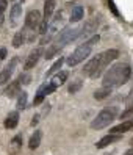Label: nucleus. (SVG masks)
<instances>
[{
    "mask_svg": "<svg viewBox=\"0 0 133 155\" xmlns=\"http://www.w3.org/2000/svg\"><path fill=\"white\" fill-rule=\"evenodd\" d=\"M131 75V68L125 63H118V64L110 66V69L105 72L103 75V86L106 88H119L122 85H125L128 78Z\"/></svg>",
    "mask_w": 133,
    "mask_h": 155,
    "instance_id": "f257e3e1",
    "label": "nucleus"
},
{
    "mask_svg": "<svg viewBox=\"0 0 133 155\" xmlns=\"http://www.w3.org/2000/svg\"><path fill=\"white\" fill-rule=\"evenodd\" d=\"M118 116V107H106L97 114L92 122H91V129L94 130H102L105 127H108Z\"/></svg>",
    "mask_w": 133,
    "mask_h": 155,
    "instance_id": "f03ea898",
    "label": "nucleus"
},
{
    "mask_svg": "<svg viewBox=\"0 0 133 155\" xmlns=\"http://www.w3.org/2000/svg\"><path fill=\"white\" fill-rule=\"evenodd\" d=\"M91 50H92V47H91V45L88 44V42L80 44L78 47H77V49H75V50L66 58V63H67L70 68H74V66L80 64V63H83L88 57H89Z\"/></svg>",
    "mask_w": 133,
    "mask_h": 155,
    "instance_id": "7ed1b4c3",
    "label": "nucleus"
},
{
    "mask_svg": "<svg viewBox=\"0 0 133 155\" xmlns=\"http://www.w3.org/2000/svg\"><path fill=\"white\" fill-rule=\"evenodd\" d=\"M78 36H82V28H70V27H64L63 31L58 35V38L55 39L53 44H55L57 47L61 50L64 45H67L69 42H72L74 39H77Z\"/></svg>",
    "mask_w": 133,
    "mask_h": 155,
    "instance_id": "20e7f679",
    "label": "nucleus"
},
{
    "mask_svg": "<svg viewBox=\"0 0 133 155\" xmlns=\"http://www.w3.org/2000/svg\"><path fill=\"white\" fill-rule=\"evenodd\" d=\"M119 57V50L118 49H108V50H105L102 53V58H100V64H99V69L96 71V74L91 77V78H99L102 74H103V71L108 68L111 63L114 61Z\"/></svg>",
    "mask_w": 133,
    "mask_h": 155,
    "instance_id": "39448f33",
    "label": "nucleus"
},
{
    "mask_svg": "<svg viewBox=\"0 0 133 155\" xmlns=\"http://www.w3.org/2000/svg\"><path fill=\"white\" fill-rule=\"evenodd\" d=\"M41 22H42V16L38 10L28 11V14H27V17H25V27L27 28L28 30H36L41 25Z\"/></svg>",
    "mask_w": 133,
    "mask_h": 155,
    "instance_id": "423d86ee",
    "label": "nucleus"
},
{
    "mask_svg": "<svg viewBox=\"0 0 133 155\" xmlns=\"http://www.w3.org/2000/svg\"><path fill=\"white\" fill-rule=\"evenodd\" d=\"M42 55H44V49H42V47H36V49H33V50L30 52V55L27 57V60H25L24 69H27V71L33 69L34 66L38 64V61H39V58H41Z\"/></svg>",
    "mask_w": 133,
    "mask_h": 155,
    "instance_id": "0eeeda50",
    "label": "nucleus"
},
{
    "mask_svg": "<svg viewBox=\"0 0 133 155\" xmlns=\"http://www.w3.org/2000/svg\"><path fill=\"white\" fill-rule=\"evenodd\" d=\"M100 58H102V53H99L97 57L91 58V60H89V61H88L86 64H85V68L82 69V74H83L85 77H92V75L96 74V71L99 69Z\"/></svg>",
    "mask_w": 133,
    "mask_h": 155,
    "instance_id": "6e6552de",
    "label": "nucleus"
},
{
    "mask_svg": "<svg viewBox=\"0 0 133 155\" xmlns=\"http://www.w3.org/2000/svg\"><path fill=\"white\" fill-rule=\"evenodd\" d=\"M17 61H19V58L14 57L10 63H8V66H6L5 69L0 71V85H6L8 81H10L11 74H13V71H14V68H16V64H17Z\"/></svg>",
    "mask_w": 133,
    "mask_h": 155,
    "instance_id": "1a4fd4ad",
    "label": "nucleus"
},
{
    "mask_svg": "<svg viewBox=\"0 0 133 155\" xmlns=\"http://www.w3.org/2000/svg\"><path fill=\"white\" fill-rule=\"evenodd\" d=\"M122 140V136L121 135H113V133H108V135H105L102 136V138L96 143V147L97 149H103L106 147V146H110V144H114V143H118Z\"/></svg>",
    "mask_w": 133,
    "mask_h": 155,
    "instance_id": "9d476101",
    "label": "nucleus"
},
{
    "mask_svg": "<svg viewBox=\"0 0 133 155\" xmlns=\"http://www.w3.org/2000/svg\"><path fill=\"white\" fill-rule=\"evenodd\" d=\"M22 93L21 91V81L19 80H14V81H10V85H8L3 91V94L8 97V99H13L16 96H19Z\"/></svg>",
    "mask_w": 133,
    "mask_h": 155,
    "instance_id": "9b49d317",
    "label": "nucleus"
},
{
    "mask_svg": "<svg viewBox=\"0 0 133 155\" xmlns=\"http://www.w3.org/2000/svg\"><path fill=\"white\" fill-rule=\"evenodd\" d=\"M131 129H133V117H131V119H127V121H122L118 125H114L113 129L110 130V133H113V135H122V133H125V132H128Z\"/></svg>",
    "mask_w": 133,
    "mask_h": 155,
    "instance_id": "f8f14e48",
    "label": "nucleus"
},
{
    "mask_svg": "<svg viewBox=\"0 0 133 155\" xmlns=\"http://www.w3.org/2000/svg\"><path fill=\"white\" fill-rule=\"evenodd\" d=\"M97 27H99V19H97V17H91V19L86 21L85 25L82 27V36H88V35L97 31Z\"/></svg>",
    "mask_w": 133,
    "mask_h": 155,
    "instance_id": "ddd939ff",
    "label": "nucleus"
},
{
    "mask_svg": "<svg viewBox=\"0 0 133 155\" xmlns=\"http://www.w3.org/2000/svg\"><path fill=\"white\" fill-rule=\"evenodd\" d=\"M19 124V111H11L5 119V129H16Z\"/></svg>",
    "mask_w": 133,
    "mask_h": 155,
    "instance_id": "4468645a",
    "label": "nucleus"
},
{
    "mask_svg": "<svg viewBox=\"0 0 133 155\" xmlns=\"http://www.w3.org/2000/svg\"><path fill=\"white\" fill-rule=\"evenodd\" d=\"M55 6H57L55 0H46L44 2V19L42 21H47V22L50 21L53 11H55Z\"/></svg>",
    "mask_w": 133,
    "mask_h": 155,
    "instance_id": "2eb2a0df",
    "label": "nucleus"
},
{
    "mask_svg": "<svg viewBox=\"0 0 133 155\" xmlns=\"http://www.w3.org/2000/svg\"><path fill=\"white\" fill-rule=\"evenodd\" d=\"M41 140H42V130H34V133L31 135V138H30V141H28V147H30L31 150L38 149L39 144H41Z\"/></svg>",
    "mask_w": 133,
    "mask_h": 155,
    "instance_id": "dca6fc26",
    "label": "nucleus"
},
{
    "mask_svg": "<svg viewBox=\"0 0 133 155\" xmlns=\"http://www.w3.org/2000/svg\"><path fill=\"white\" fill-rule=\"evenodd\" d=\"M55 35H57V25L53 24V25H50V27H49L47 33H46V35H42V38H41V45L49 44V42L53 39V36H55Z\"/></svg>",
    "mask_w": 133,
    "mask_h": 155,
    "instance_id": "f3484780",
    "label": "nucleus"
},
{
    "mask_svg": "<svg viewBox=\"0 0 133 155\" xmlns=\"http://www.w3.org/2000/svg\"><path fill=\"white\" fill-rule=\"evenodd\" d=\"M67 77H69V72H67V71H60L58 74H57L55 77L52 78V81H50V83H53V85H55V86L58 88L60 85H63L64 81L67 80Z\"/></svg>",
    "mask_w": 133,
    "mask_h": 155,
    "instance_id": "a211bd4d",
    "label": "nucleus"
},
{
    "mask_svg": "<svg viewBox=\"0 0 133 155\" xmlns=\"http://www.w3.org/2000/svg\"><path fill=\"white\" fill-rule=\"evenodd\" d=\"M83 6H74L72 8V13H70V22H78V21H82L83 19Z\"/></svg>",
    "mask_w": 133,
    "mask_h": 155,
    "instance_id": "6ab92c4d",
    "label": "nucleus"
},
{
    "mask_svg": "<svg viewBox=\"0 0 133 155\" xmlns=\"http://www.w3.org/2000/svg\"><path fill=\"white\" fill-rule=\"evenodd\" d=\"M55 89H57V86L53 85V83H44V85H41L39 86V89H38V93L36 94H41V96H49V94H52V93H55Z\"/></svg>",
    "mask_w": 133,
    "mask_h": 155,
    "instance_id": "aec40b11",
    "label": "nucleus"
},
{
    "mask_svg": "<svg viewBox=\"0 0 133 155\" xmlns=\"http://www.w3.org/2000/svg\"><path fill=\"white\" fill-rule=\"evenodd\" d=\"M111 94V88H106V86H102V88H99L94 93V99L96 100H103V99H106Z\"/></svg>",
    "mask_w": 133,
    "mask_h": 155,
    "instance_id": "412c9836",
    "label": "nucleus"
},
{
    "mask_svg": "<svg viewBox=\"0 0 133 155\" xmlns=\"http://www.w3.org/2000/svg\"><path fill=\"white\" fill-rule=\"evenodd\" d=\"M63 63H64V58L63 57H60L55 63H53V64H52V68L46 72V78L47 77H50V75H53V74H55V72H58L60 69H61V66H63Z\"/></svg>",
    "mask_w": 133,
    "mask_h": 155,
    "instance_id": "4be33fe9",
    "label": "nucleus"
},
{
    "mask_svg": "<svg viewBox=\"0 0 133 155\" xmlns=\"http://www.w3.org/2000/svg\"><path fill=\"white\" fill-rule=\"evenodd\" d=\"M21 14H22V6H21L19 3L13 5V6H11V10H10V17H11L13 24H16V21L21 17Z\"/></svg>",
    "mask_w": 133,
    "mask_h": 155,
    "instance_id": "5701e85b",
    "label": "nucleus"
},
{
    "mask_svg": "<svg viewBox=\"0 0 133 155\" xmlns=\"http://www.w3.org/2000/svg\"><path fill=\"white\" fill-rule=\"evenodd\" d=\"M24 42H25V31H16L14 38H13V47L19 49Z\"/></svg>",
    "mask_w": 133,
    "mask_h": 155,
    "instance_id": "b1692460",
    "label": "nucleus"
},
{
    "mask_svg": "<svg viewBox=\"0 0 133 155\" xmlns=\"http://www.w3.org/2000/svg\"><path fill=\"white\" fill-rule=\"evenodd\" d=\"M27 102H28V94H27L25 91H22V93L17 96V108H19V110H24V108L27 107Z\"/></svg>",
    "mask_w": 133,
    "mask_h": 155,
    "instance_id": "393cba45",
    "label": "nucleus"
},
{
    "mask_svg": "<svg viewBox=\"0 0 133 155\" xmlns=\"http://www.w3.org/2000/svg\"><path fill=\"white\" fill-rule=\"evenodd\" d=\"M58 52H60V49L57 47L55 44H52L50 47H49L46 52H44V58H46V60H52V58H53V57H55L57 53H58Z\"/></svg>",
    "mask_w": 133,
    "mask_h": 155,
    "instance_id": "a878e982",
    "label": "nucleus"
},
{
    "mask_svg": "<svg viewBox=\"0 0 133 155\" xmlns=\"http://www.w3.org/2000/svg\"><path fill=\"white\" fill-rule=\"evenodd\" d=\"M82 85H83V81H82V80H74L72 83L69 85L67 91H69L70 94H75V93H78V91H80V88H82Z\"/></svg>",
    "mask_w": 133,
    "mask_h": 155,
    "instance_id": "bb28decb",
    "label": "nucleus"
},
{
    "mask_svg": "<svg viewBox=\"0 0 133 155\" xmlns=\"http://www.w3.org/2000/svg\"><path fill=\"white\" fill-rule=\"evenodd\" d=\"M130 116H133V104L131 105H127V108L121 113V119H125L127 121V117H130Z\"/></svg>",
    "mask_w": 133,
    "mask_h": 155,
    "instance_id": "cd10ccee",
    "label": "nucleus"
},
{
    "mask_svg": "<svg viewBox=\"0 0 133 155\" xmlns=\"http://www.w3.org/2000/svg\"><path fill=\"white\" fill-rule=\"evenodd\" d=\"M17 80L21 81V85H28V83H30V80H31V77H30V75L25 72V74H21Z\"/></svg>",
    "mask_w": 133,
    "mask_h": 155,
    "instance_id": "c85d7f7f",
    "label": "nucleus"
},
{
    "mask_svg": "<svg viewBox=\"0 0 133 155\" xmlns=\"http://www.w3.org/2000/svg\"><path fill=\"white\" fill-rule=\"evenodd\" d=\"M108 6H110L111 13H113L114 16H116V17H119V11H118V8H116V5H114L113 0H108Z\"/></svg>",
    "mask_w": 133,
    "mask_h": 155,
    "instance_id": "c756f323",
    "label": "nucleus"
},
{
    "mask_svg": "<svg viewBox=\"0 0 133 155\" xmlns=\"http://www.w3.org/2000/svg\"><path fill=\"white\" fill-rule=\"evenodd\" d=\"M99 41H100V36H99V35H94L92 38H91V39H88L86 42L89 44L91 47H94V44H97V42H99Z\"/></svg>",
    "mask_w": 133,
    "mask_h": 155,
    "instance_id": "7c9ffc66",
    "label": "nucleus"
},
{
    "mask_svg": "<svg viewBox=\"0 0 133 155\" xmlns=\"http://www.w3.org/2000/svg\"><path fill=\"white\" fill-rule=\"evenodd\" d=\"M44 96H41V94H36V97H34V100H33V105H39V104H42L44 102Z\"/></svg>",
    "mask_w": 133,
    "mask_h": 155,
    "instance_id": "2f4dec72",
    "label": "nucleus"
},
{
    "mask_svg": "<svg viewBox=\"0 0 133 155\" xmlns=\"http://www.w3.org/2000/svg\"><path fill=\"white\" fill-rule=\"evenodd\" d=\"M125 104H127V105H131V104H133V88L130 89V93H128V96L125 97Z\"/></svg>",
    "mask_w": 133,
    "mask_h": 155,
    "instance_id": "473e14b6",
    "label": "nucleus"
},
{
    "mask_svg": "<svg viewBox=\"0 0 133 155\" xmlns=\"http://www.w3.org/2000/svg\"><path fill=\"white\" fill-rule=\"evenodd\" d=\"M11 143H13L14 146H21V144H22V136H14Z\"/></svg>",
    "mask_w": 133,
    "mask_h": 155,
    "instance_id": "72a5a7b5",
    "label": "nucleus"
},
{
    "mask_svg": "<svg viewBox=\"0 0 133 155\" xmlns=\"http://www.w3.org/2000/svg\"><path fill=\"white\" fill-rule=\"evenodd\" d=\"M6 6H8V2H6V0H0V11H3V13H5Z\"/></svg>",
    "mask_w": 133,
    "mask_h": 155,
    "instance_id": "f704fd0d",
    "label": "nucleus"
},
{
    "mask_svg": "<svg viewBox=\"0 0 133 155\" xmlns=\"http://www.w3.org/2000/svg\"><path fill=\"white\" fill-rule=\"evenodd\" d=\"M39 117H41V114H34V116H33V119H31V125H33V127L39 122Z\"/></svg>",
    "mask_w": 133,
    "mask_h": 155,
    "instance_id": "c9c22d12",
    "label": "nucleus"
},
{
    "mask_svg": "<svg viewBox=\"0 0 133 155\" xmlns=\"http://www.w3.org/2000/svg\"><path fill=\"white\" fill-rule=\"evenodd\" d=\"M5 58H6V49L0 47V60H5Z\"/></svg>",
    "mask_w": 133,
    "mask_h": 155,
    "instance_id": "e433bc0d",
    "label": "nucleus"
},
{
    "mask_svg": "<svg viewBox=\"0 0 133 155\" xmlns=\"http://www.w3.org/2000/svg\"><path fill=\"white\" fill-rule=\"evenodd\" d=\"M3 21H5V14H3V11H0V25L3 24Z\"/></svg>",
    "mask_w": 133,
    "mask_h": 155,
    "instance_id": "4c0bfd02",
    "label": "nucleus"
},
{
    "mask_svg": "<svg viewBox=\"0 0 133 155\" xmlns=\"http://www.w3.org/2000/svg\"><path fill=\"white\" fill-rule=\"evenodd\" d=\"M124 155H133V147H131L130 150H127V152H125V153H124Z\"/></svg>",
    "mask_w": 133,
    "mask_h": 155,
    "instance_id": "58836bf2",
    "label": "nucleus"
},
{
    "mask_svg": "<svg viewBox=\"0 0 133 155\" xmlns=\"http://www.w3.org/2000/svg\"><path fill=\"white\" fill-rule=\"evenodd\" d=\"M130 144H131V147H133V138H131V140H130Z\"/></svg>",
    "mask_w": 133,
    "mask_h": 155,
    "instance_id": "ea45409f",
    "label": "nucleus"
}]
</instances>
